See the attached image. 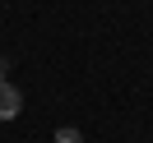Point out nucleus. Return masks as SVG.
Here are the masks:
<instances>
[{"label":"nucleus","mask_w":153,"mask_h":143,"mask_svg":"<svg viewBox=\"0 0 153 143\" xmlns=\"http://www.w3.org/2000/svg\"><path fill=\"white\" fill-rule=\"evenodd\" d=\"M19 111H23V97H19V88L0 78V120H14Z\"/></svg>","instance_id":"1"},{"label":"nucleus","mask_w":153,"mask_h":143,"mask_svg":"<svg viewBox=\"0 0 153 143\" xmlns=\"http://www.w3.org/2000/svg\"><path fill=\"white\" fill-rule=\"evenodd\" d=\"M56 143H79V129H60V134H56Z\"/></svg>","instance_id":"2"}]
</instances>
